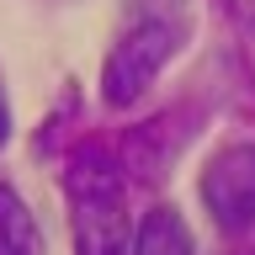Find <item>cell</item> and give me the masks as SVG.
<instances>
[{
  "instance_id": "6da1fadb",
  "label": "cell",
  "mask_w": 255,
  "mask_h": 255,
  "mask_svg": "<svg viewBox=\"0 0 255 255\" xmlns=\"http://www.w3.org/2000/svg\"><path fill=\"white\" fill-rule=\"evenodd\" d=\"M69 207H75V255H128L123 170L107 149H80L69 159Z\"/></svg>"
},
{
  "instance_id": "7a4b0ae2",
  "label": "cell",
  "mask_w": 255,
  "mask_h": 255,
  "mask_svg": "<svg viewBox=\"0 0 255 255\" xmlns=\"http://www.w3.org/2000/svg\"><path fill=\"white\" fill-rule=\"evenodd\" d=\"M181 48V32L170 21H159V16H143L138 27H128L117 37V48L107 53V69H101V96H107V107H133L154 75L170 64V53Z\"/></svg>"
},
{
  "instance_id": "3957f363",
  "label": "cell",
  "mask_w": 255,
  "mask_h": 255,
  "mask_svg": "<svg viewBox=\"0 0 255 255\" xmlns=\"http://www.w3.org/2000/svg\"><path fill=\"white\" fill-rule=\"evenodd\" d=\"M202 202L218 218V229H229V234L255 229V143H229L207 159Z\"/></svg>"
},
{
  "instance_id": "277c9868",
  "label": "cell",
  "mask_w": 255,
  "mask_h": 255,
  "mask_svg": "<svg viewBox=\"0 0 255 255\" xmlns=\"http://www.w3.org/2000/svg\"><path fill=\"white\" fill-rule=\"evenodd\" d=\"M133 255H191V229L175 207H149L133 234Z\"/></svg>"
},
{
  "instance_id": "5b68a950",
  "label": "cell",
  "mask_w": 255,
  "mask_h": 255,
  "mask_svg": "<svg viewBox=\"0 0 255 255\" xmlns=\"http://www.w3.org/2000/svg\"><path fill=\"white\" fill-rule=\"evenodd\" d=\"M0 255H43V229L5 181H0Z\"/></svg>"
},
{
  "instance_id": "8992f818",
  "label": "cell",
  "mask_w": 255,
  "mask_h": 255,
  "mask_svg": "<svg viewBox=\"0 0 255 255\" xmlns=\"http://www.w3.org/2000/svg\"><path fill=\"white\" fill-rule=\"evenodd\" d=\"M11 138V107H5V91H0V143Z\"/></svg>"
}]
</instances>
